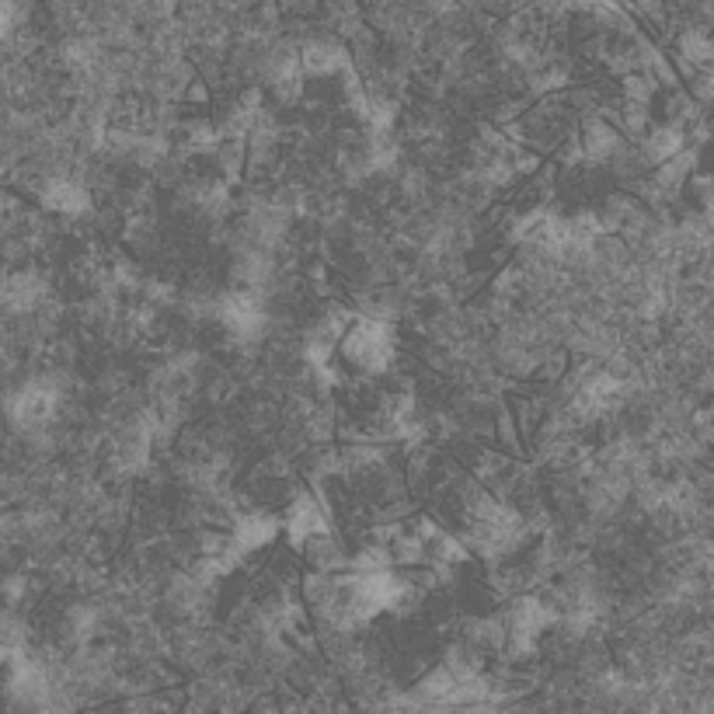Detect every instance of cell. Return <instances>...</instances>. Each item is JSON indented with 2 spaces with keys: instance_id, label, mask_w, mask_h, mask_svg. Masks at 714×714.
<instances>
[{
  "instance_id": "obj_1",
  "label": "cell",
  "mask_w": 714,
  "mask_h": 714,
  "mask_svg": "<svg viewBox=\"0 0 714 714\" xmlns=\"http://www.w3.org/2000/svg\"><path fill=\"white\" fill-rule=\"evenodd\" d=\"M56 414V390L50 384H25L11 398V419L25 429H39Z\"/></svg>"
},
{
  "instance_id": "obj_3",
  "label": "cell",
  "mask_w": 714,
  "mask_h": 714,
  "mask_svg": "<svg viewBox=\"0 0 714 714\" xmlns=\"http://www.w3.org/2000/svg\"><path fill=\"white\" fill-rule=\"evenodd\" d=\"M42 202L50 206L53 213H66V217H77V213H84L87 210V192L77 186V181H50L45 186V192H42Z\"/></svg>"
},
{
  "instance_id": "obj_4",
  "label": "cell",
  "mask_w": 714,
  "mask_h": 714,
  "mask_svg": "<svg viewBox=\"0 0 714 714\" xmlns=\"http://www.w3.org/2000/svg\"><path fill=\"white\" fill-rule=\"evenodd\" d=\"M14 21H18V4H14V0H0V39L11 35Z\"/></svg>"
},
{
  "instance_id": "obj_2",
  "label": "cell",
  "mask_w": 714,
  "mask_h": 714,
  "mask_svg": "<svg viewBox=\"0 0 714 714\" xmlns=\"http://www.w3.org/2000/svg\"><path fill=\"white\" fill-rule=\"evenodd\" d=\"M0 301L11 311H32L42 301V280L35 272H14L0 283Z\"/></svg>"
}]
</instances>
